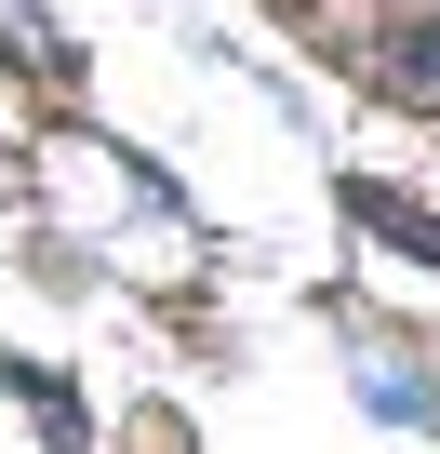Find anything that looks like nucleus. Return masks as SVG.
<instances>
[{"instance_id": "obj_1", "label": "nucleus", "mask_w": 440, "mask_h": 454, "mask_svg": "<svg viewBox=\"0 0 440 454\" xmlns=\"http://www.w3.org/2000/svg\"><path fill=\"white\" fill-rule=\"evenodd\" d=\"M347 54L387 107H440V0H347Z\"/></svg>"}, {"instance_id": "obj_4", "label": "nucleus", "mask_w": 440, "mask_h": 454, "mask_svg": "<svg viewBox=\"0 0 440 454\" xmlns=\"http://www.w3.org/2000/svg\"><path fill=\"white\" fill-rule=\"evenodd\" d=\"M360 401H374V414H400V427H427V414H440V387H413L400 361H374V374H360Z\"/></svg>"}, {"instance_id": "obj_3", "label": "nucleus", "mask_w": 440, "mask_h": 454, "mask_svg": "<svg viewBox=\"0 0 440 454\" xmlns=\"http://www.w3.org/2000/svg\"><path fill=\"white\" fill-rule=\"evenodd\" d=\"M0 41H14V67H41V81H67V54H54V27H41V0H0Z\"/></svg>"}, {"instance_id": "obj_2", "label": "nucleus", "mask_w": 440, "mask_h": 454, "mask_svg": "<svg viewBox=\"0 0 440 454\" xmlns=\"http://www.w3.org/2000/svg\"><path fill=\"white\" fill-rule=\"evenodd\" d=\"M347 214H360V227H387L400 254H427V268H440V214H413L400 187H347Z\"/></svg>"}]
</instances>
